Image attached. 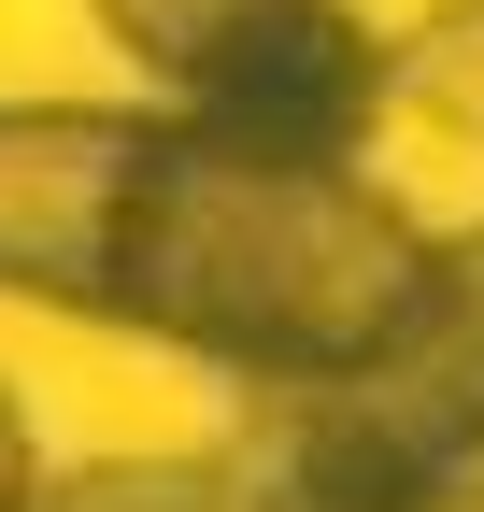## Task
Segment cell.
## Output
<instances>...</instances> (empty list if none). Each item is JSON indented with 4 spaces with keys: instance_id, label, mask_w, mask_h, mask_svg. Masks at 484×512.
Listing matches in <instances>:
<instances>
[{
    "instance_id": "cell-1",
    "label": "cell",
    "mask_w": 484,
    "mask_h": 512,
    "mask_svg": "<svg viewBox=\"0 0 484 512\" xmlns=\"http://www.w3.org/2000/svg\"><path fill=\"white\" fill-rule=\"evenodd\" d=\"M428 271L442 242L356 157H299L171 100H0V299L214 356L285 399L385 370Z\"/></svg>"
},
{
    "instance_id": "cell-2",
    "label": "cell",
    "mask_w": 484,
    "mask_h": 512,
    "mask_svg": "<svg viewBox=\"0 0 484 512\" xmlns=\"http://www.w3.org/2000/svg\"><path fill=\"white\" fill-rule=\"evenodd\" d=\"M114 57H143L171 114L257 128L299 157H356L399 114V43L356 0H86Z\"/></svg>"
},
{
    "instance_id": "cell-3",
    "label": "cell",
    "mask_w": 484,
    "mask_h": 512,
    "mask_svg": "<svg viewBox=\"0 0 484 512\" xmlns=\"http://www.w3.org/2000/svg\"><path fill=\"white\" fill-rule=\"evenodd\" d=\"M214 470H228V512H428L456 484V456L371 370L356 384H285V399L242 427V456H214Z\"/></svg>"
},
{
    "instance_id": "cell-4",
    "label": "cell",
    "mask_w": 484,
    "mask_h": 512,
    "mask_svg": "<svg viewBox=\"0 0 484 512\" xmlns=\"http://www.w3.org/2000/svg\"><path fill=\"white\" fill-rule=\"evenodd\" d=\"M385 399L442 441L456 470H484V228L442 242V271H428V313H413V342L371 370Z\"/></svg>"
},
{
    "instance_id": "cell-5",
    "label": "cell",
    "mask_w": 484,
    "mask_h": 512,
    "mask_svg": "<svg viewBox=\"0 0 484 512\" xmlns=\"http://www.w3.org/2000/svg\"><path fill=\"white\" fill-rule=\"evenodd\" d=\"M399 100L456 143H484V0H442V15L399 29Z\"/></svg>"
},
{
    "instance_id": "cell-6",
    "label": "cell",
    "mask_w": 484,
    "mask_h": 512,
    "mask_svg": "<svg viewBox=\"0 0 484 512\" xmlns=\"http://www.w3.org/2000/svg\"><path fill=\"white\" fill-rule=\"evenodd\" d=\"M29 512H228L214 456H86V470H43Z\"/></svg>"
},
{
    "instance_id": "cell-7",
    "label": "cell",
    "mask_w": 484,
    "mask_h": 512,
    "mask_svg": "<svg viewBox=\"0 0 484 512\" xmlns=\"http://www.w3.org/2000/svg\"><path fill=\"white\" fill-rule=\"evenodd\" d=\"M43 498V456H29V413H15V384H0V512H29Z\"/></svg>"
},
{
    "instance_id": "cell-8",
    "label": "cell",
    "mask_w": 484,
    "mask_h": 512,
    "mask_svg": "<svg viewBox=\"0 0 484 512\" xmlns=\"http://www.w3.org/2000/svg\"><path fill=\"white\" fill-rule=\"evenodd\" d=\"M428 512H484V470H456V484H442V498H428Z\"/></svg>"
}]
</instances>
